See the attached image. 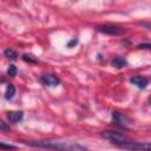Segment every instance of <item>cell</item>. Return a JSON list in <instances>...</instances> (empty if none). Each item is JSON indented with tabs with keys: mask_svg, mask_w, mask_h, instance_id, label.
I'll return each mask as SVG.
<instances>
[{
	"mask_svg": "<svg viewBox=\"0 0 151 151\" xmlns=\"http://www.w3.org/2000/svg\"><path fill=\"white\" fill-rule=\"evenodd\" d=\"M24 118V112L22 111H8L7 112V119L12 124H17L21 122Z\"/></svg>",
	"mask_w": 151,
	"mask_h": 151,
	"instance_id": "ba28073f",
	"label": "cell"
},
{
	"mask_svg": "<svg viewBox=\"0 0 151 151\" xmlns=\"http://www.w3.org/2000/svg\"><path fill=\"white\" fill-rule=\"evenodd\" d=\"M25 145L32 147H40L52 151H87L85 146L76 142H61V140H22Z\"/></svg>",
	"mask_w": 151,
	"mask_h": 151,
	"instance_id": "6da1fadb",
	"label": "cell"
},
{
	"mask_svg": "<svg viewBox=\"0 0 151 151\" xmlns=\"http://www.w3.org/2000/svg\"><path fill=\"white\" fill-rule=\"evenodd\" d=\"M77 42H78V40H77V39H72V40L67 44V47H70V48H71V47H73V45H77Z\"/></svg>",
	"mask_w": 151,
	"mask_h": 151,
	"instance_id": "e0dca14e",
	"label": "cell"
},
{
	"mask_svg": "<svg viewBox=\"0 0 151 151\" xmlns=\"http://www.w3.org/2000/svg\"><path fill=\"white\" fill-rule=\"evenodd\" d=\"M97 29L107 35H122L125 32L122 27L116 26V25H101V26H98Z\"/></svg>",
	"mask_w": 151,
	"mask_h": 151,
	"instance_id": "5b68a950",
	"label": "cell"
},
{
	"mask_svg": "<svg viewBox=\"0 0 151 151\" xmlns=\"http://www.w3.org/2000/svg\"><path fill=\"white\" fill-rule=\"evenodd\" d=\"M101 137L105 138V139H109L112 144H114L117 146L131 140L126 134H124L122 132H117V131H103Z\"/></svg>",
	"mask_w": 151,
	"mask_h": 151,
	"instance_id": "7a4b0ae2",
	"label": "cell"
},
{
	"mask_svg": "<svg viewBox=\"0 0 151 151\" xmlns=\"http://www.w3.org/2000/svg\"><path fill=\"white\" fill-rule=\"evenodd\" d=\"M111 64H112V66H114L116 68H123V67H125L126 66V60L124 59V58H122V57H116L112 61H111Z\"/></svg>",
	"mask_w": 151,
	"mask_h": 151,
	"instance_id": "9c48e42d",
	"label": "cell"
},
{
	"mask_svg": "<svg viewBox=\"0 0 151 151\" xmlns=\"http://www.w3.org/2000/svg\"><path fill=\"white\" fill-rule=\"evenodd\" d=\"M150 47H151V45L149 42H146V44H139L138 45V48H146V50H149Z\"/></svg>",
	"mask_w": 151,
	"mask_h": 151,
	"instance_id": "2e32d148",
	"label": "cell"
},
{
	"mask_svg": "<svg viewBox=\"0 0 151 151\" xmlns=\"http://www.w3.org/2000/svg\"><path fill=\"white\" fill-rule=\"evenodd\" d=\"M5 55H6L7 58L12 59V60L17 59V57H18L17 52H15V51H14L13 48H6V50H5Z\"/></svg>",
	"mask_w": 151,
	"mask_h": 151,
	"instance_id": "8fae6325",
	"label": "cell"
},
{
	"mask_svg": "<svg viewBox=\"0 0 151 151\" xmlns=\"http://www.w3.org/2000/svg\"><path fill=\"white\" fill-rule=\"evenodd\" d=\"M130 83L132 85H134L138 88H145L149 85V80L147 78L143 77V76H134L132 78H130Z\"/></svg>",
	"mask_w": 151,
	"mask_h": 151,
	"instance_id": "52a82bcc",
	"label": "cell"
},
{
	"mask_svg": "<svg viewBox=\"0 0 151 151\" xmlns=\"http://www.w3.org/2000/svg\"><path fill=\"white\" fill-rule=\"evenodd\" d=\"M118 147H122L125 150H132V151H150L151 144L149 142H134L131 139L127 143L118 145Z\"/></svg>",
	"mask_w": 151,
	"mask_h": 151,
	"instance_id": "3957f363",
	"label": "cell"
},
{
	"mask_svg": "<svg viewBox=\"0 0 151 151\" xmlns=\"http://www.w3.org/2000/svg\"><path fill=\"white\" fill-rule=\"evenodd\" d=\"M14 94H15V87H14V85L9 84V85L7 86V88H6L5 98H6L7 100H9V99H12V98L14 97Z\"/></svg>",
	"mask_w": 151,
	"mask_h": 151,
	"instance_id": "30bf717a",
	"label": "cell"
},
{
	"mask_svg": "<svg viewBox=\"0 0 151 151\" xmlns=\"http://www.w3.org/2000/svg\"><path fill=\"white\" fill-rule=\"evenodd\" d=\"M0 131H2L5 133L9 132V125L7 123H5L2 119H0Z\"/></svg>",
	"mask_w": 151,
	"mask_h": 151,
	"instance_id": "4fadbf2b",
	"label": "cell"
},
{
	"mask_svg": "<svg viewBox=\"0 0 151 151\" xmlns=\"http://www.w3.org/2000/svg\"><path fill=\"white\" fill-rule=\"evenodd\" d=\"M0 149H2V150H13V151H14V150H17V146L0 142Z\"/></svg>",
	"mask_w": 151,
	"mask_h": 151,
	"instance_id": "5bb4252c",
	"label": "cell"
},
{
	"mask_svg": "<svg viewBox=\"0 0 151 151\" xmlns=\"http://www.w3.org/2000/svg\"><path fill=\"white\" fill-rule=\"evenodd\" d=\"M40 81L44 86H48V87H55L60 84V79L52 74V73H45L40 77Z\"/></svg>",
	"mask_w": 151,
	"mask_h": 151,
	"instance_id": "8992f818",
	"label": "cell"
},
{
	"mask_svg": "<svg viewBox=\"0 0 151 151\" xmlns=\"http://www.w3.org/2000/svg\"><path fill=\"white\" fill-rule=\"evenodd\" d=\"M112 122L120 126V127H127L129 125L132 124V120L123 112H118V111H114L112 112Z\"/></svg>",
	"mask_w": 151,
	"mask_h": 151,
	"instance_id": "277c9868",
	"label": "cell"
},
{
	"mask_svg": "<svg viewBox=\"0 0 151 151\" xmlns=\"http://www.w3.org/2000/svg\"><path fill=\"white\" fill-rule=\"evenodd\" d=\"M22 59L25 61H29V63H35L37 59H32V55H27V54H24L22 55Z\"/></svg>",
	"mask_w": 151,
	"mask_h": 151,
	"instance_id": "9a60e30c",
	"label": "cell"
},
{
	"mask_svg": "<svg viewBox=\"0 0 151 151\" xmlns=\"http://www.w3.org/2000/svg\"><path fill=\"white\" fill-rule=\"evenodd\" d=\"M17 67H15V65H13V64H11L9 66H8V68H7V74L9 76V77H14L15 74H17Z\"/></svg>",
	"mask_w": 151,
	"mask_h": 151,
	"instance_id": "7c38bea8",
	"label": "cell"
}]
</instances>
